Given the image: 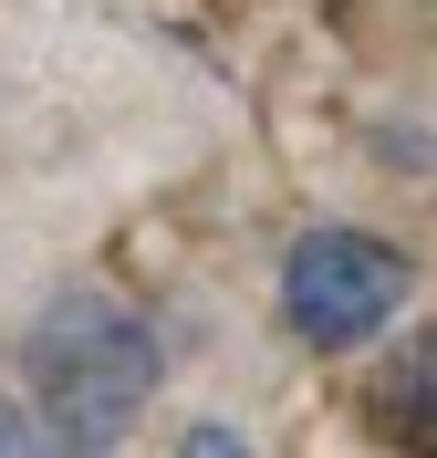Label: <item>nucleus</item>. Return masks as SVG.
Wrapping results in <instances>:
<instances>
[{
	"label": "nucleus",
	"instance_id": "obj_3",
	"mask_svg": "<svg viewBox=\"0 0 437 458\" xmlns=\"http://www.w3.org/2000/svg\"><path fill=\"white\" fill-rule=\"evenodd\" d=\"M0 458H84V448L42 437V428H31V406H11V396H0Z\"/></svg>",
	"mask_w": 437,
	"mask_h": 458
},
{
	"label": "nucleus",
	"instance_id": "obj_1",
	"mask_svg": "<svg viewBox=\"0 0 437 458\" xmlns=\"http://www.w3.org/2000/svg\"><path fill=\"white\" fill-rule=\"evenodd\" d=\"M21 386H31V428L63 448L105 458L136 428L156 386H167V334L105 282H63L42 313L21 323Z\"/></svg>",
	"mask_w": 437,
	"mask_h": 458
},
{
	"label": "nucleus",
	"instance_id": "obj_4",
	"mask_svg": "<svg viewBox=\"0 0 437 458\" xmlns=\"http://www.w3.org/2000/svg\"><path fill=\"white\" fill-rule=\"evenodd\" d=\"M177 458H261V448H250V437H240L230 417H198V428L177 437Z\"/></svg>",
	"mask_w": 437,
	"mask_h": 458
},
{
	"label": "nucleus",
	"instance_id": "obj_2",
	"mask_svg": "<svg viewBox=\"0 0 437 458\" xmlns=\"http://www.w3.org/2000/svg\"><path fill=\"white\" fill-rule=\"evenodd\" d=\"M416 302V260L375 229L323 219L282 250V323L313 354H365L375 334H396V313Z\"/></svg>",
	"mask_w": 437,
	"mask_h": 458
}]
</instances>
